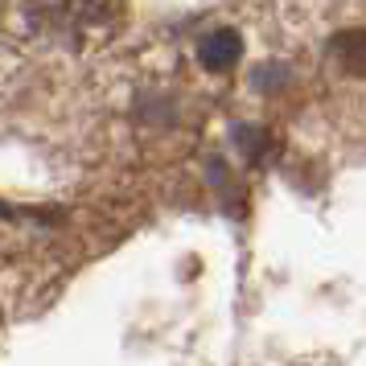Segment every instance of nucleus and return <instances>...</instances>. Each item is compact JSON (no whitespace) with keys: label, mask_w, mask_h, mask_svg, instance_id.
I'll return each instance as SVG.
<instances>
[{"label":"nucleus","mask_w":366,"mask_h":366,"mask_svg":"<svg viewBox=\"0 0 366 366\" xmlns=\"http://www.w3.org/2000/svg\"><path fill=\"white\" fill-rule=\"evenodd\" d=\"M34 29L62 41H83L107 25L112 0H21Z\"/></svg>","instance_id":"nucleus-1"},{"label":"nucleus","mask_w":366,"mask_h":366,"mask_svg":"<svg viewBox=\"0 0 366 366\" xmlns=\"http://www.w3.org/2000/svg\"><path fill=\"white\" fill-rule=\"evenodd\" d=\"M198 58H202L206 70L227 74V70H234L239 58H243V37L234 34V29H210V34L198 41Z\"/></svg>","instance_id":"nucleus-2"},{"label":"nucleus","mask_w":366,"mask_h":366,"mask_svg":"<svg viewBox=\"0 0 366 366\" xmlns=\"http://www.w3.org/2000/svg\"><path fill=\"white\" fill-rule=\"evenodd\" d=\"M330 54L346 74H366V29H342V34H333Z\"/></svg>","instance_id":"nucleus-3"},{"label":"nucleus","mask_w":366,"mask_h":366,"mask_svg":"<svg viewBox=\"0 0 366 366\" xmlns=\"http://www.w3.org/2000/svg\"><path fill=\"white\" fill-rule=\"evenodd\" d=\"M234 140L243 144L247 161H259V152H264V132H259V128H239V132H234Z\"/></svg>","instance_id":"nucleus-4"}]
</instances>
